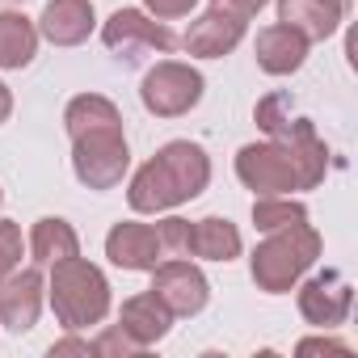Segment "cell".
<instances>
[{"instance_id":"obj_1","label":"cell","mask_w":358,"mask_h":358,"mask_svg":"<svg viewBox=\"0 0 358 358\" xmlns=\"http://www.w3.org/2000/svg\"><path fill=\"white\" fill-rule=\"evenodd\" d=\"M207 177H211V164L203 156L199 143H186L177 139L169 148L156 152V160H148L135 182H131V207L135 211H164V207H177L194 194L207 190Z\"/></svg>"},{"instance_id":"obj_2","label":"cell","mask_w":358,"mask_h":358,"mask_svg":"<svg viewBox=\"0 0 358 358\" xmlns=\"http://www.w3.org/2000/svg\"><path fill=\"white\" fill-rule=\"evenodd\" d=\"M257 122H262L266 135H274L278 148L291 156V164H295V186H299V190H312L320 177H324V164H329V152H324V143L316 139L312 122L287 114V97H282V93H274V97H266V101L257 106Z\"/></svg>"},{"instance_id":"obj_3","label":"cell","mask_w":358,"mask_h":358,"mask_svg":"<svg viewBox=\"0 0 358 358\" xmlns=\"http://www.w3.org/2000/svg\"><path fill=\"white\" fill-rule=\"evenodd\" d=\"M51 303H55V316L68 329H85V324H97L106 316L110 287H106V278H101L97 266H89L80 257H68V262H55Z\"/></svg>"},{"instance_id":"obj_4","label":"cell","mask_w":358,"mask_h":358,"mask_svg":"<svg viewBox=\"0 0 358 358\" xmlns=\"http://www.w3.org/2000/svg\"><path fill=\"white\" fill-rule=\"evenodd\" d=\"M320 253V236L308 228V224H291V228H278L274 241H266L257 253H253V278L262 291H287Z\"/></svg>"},{"instance_id":"obj_5","label":"cell","mask_w":358,"mask_h":358,"mask_svg":"<svg viewBox=\"0 0 358 358\" xmlns=\"http://www.w3.org/2000/svg\"><path fill=\"white\" fill-rule=\"evenodd\" d=\"M127 139H122V122L118 127H97V131H85L76 135V148H72V164H76V177L93 190H110L122 182L127 173Z\"/></svg>"},{"instance_id":"obj_6","label":"cell","mask_w":358,"mask_h":358,"mask_svg":"<svg viewBox=\"0 0 358 358\" xmlns=\"http://www.w3.org/2000/svg\"><path fill=\"white\" fill-rule=\"evenodd\" d=\"M143 106L160 118H177L199 106L203 97V76L186 64H156L148 76H143Z\"/></svg>"},{"instance_id":"obj_7","label":"cell","mask_w":358,"mask_h":358,"mask_svg":"<svg viewBox=\"0 0 358 358\" xmlns=\"http://www.w3.org/2000/svg\"><path fill=\"white\" fill-rule=\"evenodd\" d=\"M236 173L241 182L257 194H287L295 190V164L278 143H249L236 156Z\"/></svg>"},{"instance_id":"obj_8","label":"cell","mask_w":358,"mask_h":358,"mask_svg":"<svg viewBox=\"0 0 358 358\" xmlns=\"http://www.w3.org/2000/svg\"><path fill=\"white\" fill-rule=\"evenodd\" d=\"M106 47H110L114 55H122L127 64H135V59H143L148 51H169V47H173V34H169L164 26L148 22V17L135 13V9H118V13L106 22Z\"/></svg>"},{"instance_id":"obj_9","label":"cell","mask_w":358,"mask_h":358,"mask_svg":"<svg viewBox=\"0 0 358 358\" xmlns=\"http://www.w3.org/2000/svg\"><path fill=\"white\" fill-rule=\"evenodd\" d=\"M152 295H156L169 312H177V316H194V312L207 303V278H203L190 262L177 257V262H169V266L156 270Z\"/></svg>"},{"instance_id":"obj_10","label":"cell","mask_w":358,"mask_h":358,"mask_svg":"<svg viewBox=\"0 0 358 358\" xmlns=\"http://www.w3.org/2000/svg\"><path fill=\"white\" fill-rule=\"evenodd\" d=\"M350 299H354V295H350V282L329 270V274L303 282V291H299V312H303L308 324L329 329V324H341V320L350 316Z\"/></svg>"},{"instance_id":"obj_11","label":"cell","mask_w":358,"mask_h":358,"mask_svg":"<svg viewBox=\"0 0 358 358\" xmlns=\"http://www.w3.org/2000/svg\"><path fill=\"white\" fill-rule=\"evenodd\" d=\"M38 308H43V278L34 270L0 278V324H9L13 333H26L34 329Z\"/></svg>"},{"instance_id":"obj_12","label":"cell","mask_w":358,"mask_h":358,"mask_svg":"<svg viewBox=\"0 0 358 358\" xmlns=\"http://www.w3.org/2000/svg\"><path fill=\"white\" fill-rule=\"evenodd\" d=\"M106 253L122 270H156L160 236H156V228H143V224H118L106 236Z\"/></svg>"},{"instance_id":"obj_13","label":"cell","mask_w":358,"mask_h":358,"mask_svg":"<svg viewBox=\"0 0 358 358\" xmlns=\"http://www.w3.org/2000/svg\"><path fill=\"white\" fill-rule=\"evenodd\" d=\"M241 34H245V22H241V17L211 9L207 17H199V22L190 26V34H186V51H190V55H207V59H215V55H228V51L241 43Z\"/></svg>"},{"instance_id":"obj_14","label":"cell","mask_w":358,"mask_h":358,"mask_svg":"<svg viewBox=\"0 0 358 358\" xmlns=\"http://www.w3.org/2000/svg\"><path fill=\"white\" fill-rule=\"evenodd\" d=\"M93 30V5L89 0H51L43 9V34L55 47H76Z\"/></svg>"},{"instance_id":"obj_15","label":"cell","mask_w":358,"mask_h":358,"mask_svg":"<svg viewBox=\"0 0 358 358\" xmlns=\"http://www.w3.org/2000/svg\"><path fill=\"white\" fill-rule=\"evenodd\" d=\"M341 5L337 0H278V17L282 26L299 30L303 38H329L341 22Z\"/></svg>"},{"instance_id":"obj_16","label":"cell","mask_w":358,"mask_h":358,"mask_svg":"<svg viewBox=\"0 0 358 358\" xmlns=\"http://www.w3.org/2000/svg\"><path fill=\"white\" fill-rule=\"evenodd\" d=\"M303 55H308V38L291 26H270V30L257 34V64L274 76L295 72L303 64Z\"/></svg>"},{"instance_id":"obj_17","label":"cell","mask_w":358,"mask_h":358,"mask_svg":"<svg viewBox=\"0 0 358 358\" xmlns=\"http://www.w3.org/2000/svg\"><path fill=\"white\" fill-rule=\"evenodd\" d=\"M169 308L148 291V295H135V299H127L122 303V333L135 341V345H152V341H160L164 333H169Z\"/></svg>"},{"instance_id":"obj_18","label":"cell","mask_w":358,"mask_h":358,"mask_svg":"<svg viewBox=\"0 0 358 358\" xmlns=\"http://www.w3.org/2000/svg\"><path fill=\"white\" fill-rule=\"evenodd\" d=\"M38 34L22 13H0V68H26L34 59Z\"/></svg>"},{"instance_id":"obj_19","label":"cell","mask_w":358,"mask_h":358,"mask_svg":"<svg viewBox=\"0 0 358 358\" xmlns=\"http://www.w3.org/2000/svg\"><path fill=\"white\" fill-rule=\"evenodd\" d=\"M194 253L207 262H232L241 253V232L228 220H199L194 224Z\"/></svg>"},{"instance_id":"obj_20","label":"cell","mask_w":358,"mask_h":358,"mask_svg":"<svg viewBox=\"0 0 358 358\" xmlns=\"http://www.w3.org/2000/svg\"><path fill=\"white\" fill-rule=\"evenodd\" d=\"M30 249H34V257H38V262H51V266H55V262H68V257H76V253H80L76 232H72L64 220H38Z\"/></svg>"},{"instance_id":"obj_21","label":"cell","mask_w":358,"mask_h":358,"mask_svg":"<svg viewBox=\"0 0 358 358\" xmlns=\"http://www.w3.org/2000/svg\"><path fill=\"white\" fill-rule=\"evenodd\" d=\"M68 131H72V139L76 135H85V131H97V127H118L122 118H118V110L106 101V97H97V93H85V97H76L72 106H68Z\"/></svg>"},{"instance_id":"obj_22","label":"cell","mask_w":358,"mask_h":358,"mask_svg":"<svg viewBox=\"0 0 358 358\" xmlns=\"http://www.w3.org/2000/svg\"><path fill=\"white\" fill-rule=\"evenodd\" d=\"M253 224L262 232H278V228H291V224H308V211L299 203H257Z\"/></svg>"},{"instance_id":"obj_23","label":"cell","mask_w":358,"mask_h":358,"mask_svg":"<svg viewBox=\"0 0 358 358\" xmlns=\"http://www.w3.org/2000/svg\"><path fill=\"white\" fill-rule=\"evenodd\" d=\"M156 236H160V253H173V257L194 253V224L190 220H164Z\"/></svg>"},{"instance_id":"obj_24","label":"cell","mask_w":358,"mask_h":358,"mask_svg":"<svg viewBox=\"0 0 358 358\" xmlns=\"http://www.w3.org/2000/svg\"><path fill=\"white\" fill-rule=\"evenodd\" d=\"M17 257H22V232H17V224L0 220V278L17 266Z\"/></svg>"},{"instance_id":"obj_25","label":"cell","mask_w":358,"mask_h":358,"mask_svg":"<svg viewBox=\"0 0 358 358\" xmlns=\"http://www.w3.org/2000/svg\"><path fill=\"white\" fill-rule=\"evenodd\" d=\"M135 350H143V345H135L122 329H114V333H106L101 341H93V354H135Z\"/></svg>"},{"instance_id":"obj_26","label":"cell","mask_w":358,"mask_h":358,"mask_svg":"<svg viewBox=\"0 0 358 358\" xmlns=\"http://www.w3.org/2000/svg\"><path fill=\"white\" fill-rule=\"evenodd\" d=\"M194 5H199V0H148V9L156 17H186Z\"/></svg>"},{"instance_id":"obj_27","label":"cell","mask_w":358,"mask_h":358,"mask_svg":"<svg viewBox=\"0 0 358 358\" xmlns=\"http://www.w3.org/2000/svg\"><path fill=\"white\" fill-rule=\"evenodd\" d=\"M262 5H266V0H215L220 13H232V17H241V22H249Z\"/></svg>"},{"instance_id":"obj_28","label":"cell","mask_w":358,"mask_h":358,"mask_svg":"<svg viewBox=\"0 0 358 358\" xmlns=\"http://www.w3.org/2000/svg\"><path fill=\"white\" fill-rule=\"evenodd\" d=\"M299 354H350V345H341V341H324V337H308V341H299Z\"/></svg>"},{"instance_id":"obj_29","label":"cell","mask_w":358,"mask_h":358,"mask_svg":"<svg viewBox=\"0 0 358 358\" xmlns=\"http://www.w3.org/2000/svg\"><path fill=\"white\" fill-rule=\"evenodd\" d=\"M51 354H93V345L89 341H59V345H51Z\"/></svg>"},{"instance_id":"obj_30","label":"cell","mask_w":358,"mask_h":358,"mask_svg":"<svg viewBox=\"0 0 358 358\" xmlns=\"http://www.w3.org/2000/svg\"><path fill=\"white\" fill-rule=\"evenodd\" d=\"M9 110H13V97H9V89H5V85H0V122L9 118Z\"/></svg>"},{"instance_id":"obj_31","label":"cell","mask_w":358,"mask_h":358,"mask_svg":"<svg viewBox=\"0 0 358 358\" xmlns=\"http://www.w3.org/2000/svg\"><path fill=\"white\" fill-rule=\"evenodd\" d=\"M337 5H341V9H350V0H337Z\"/></svg>"},{"instance_id":"obj_32","label":"cell","mask_w":358,"mask_h":358,"mask_svg":"<svg viewBox=\"0 0 358 358\" xmlns=\"http://www.w3.org/2000/svg\"><path fill=\"white\" fill-rule=\"evenodd\" d=\"M9 5H13V0H9Z\"/></svg>"}]
</instances>
